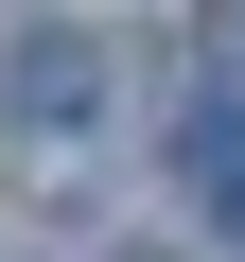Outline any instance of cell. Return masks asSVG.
I'll return each instance as SVG.
<instances>
[{"instance_id": "1", "label": "cell", "mask_w": 245, "mask_h": 262, "mask_svg": "<svg viewBox=\"0 0 245 262\" xmlns=\"http://www.w3.org/2000/svg\"><path fill=\"white\" fill-rule=\"evenodd\" d=\"M105 105V53L88 35H18V122H88Z\"/></svg>"}, {"instance_id": "2", "label": "cell", "mask_w": 245, "mask_h": 262, "mask_svg": "<svg viewBox=\"0 0 245 262\" xmlns=\"http://www.w3.org/2000/svg\"><path fill=\"white\" fill-rule=\"evenodd\" d=\"M228 53H245V0H228Z\"/></svg>"}]
</instances>
